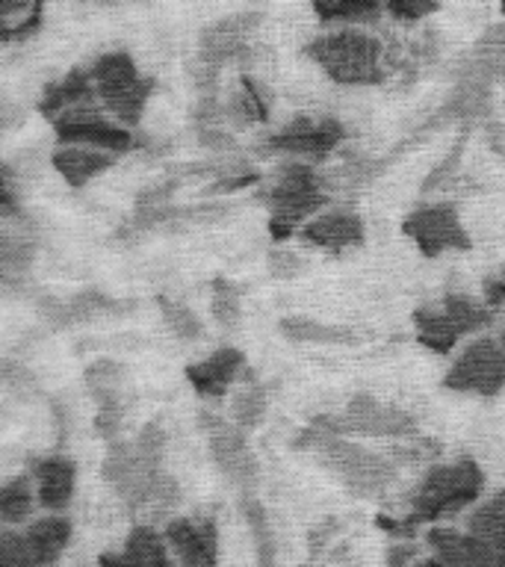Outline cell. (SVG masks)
I'll return each mask as SVG.
<instances>
[{"label":"cell","instance_id":"27","mask_svg":"<svg viewBox=\"0 0 505 567\" xmlns=\"http://www.w3.org/2000/svg\"><path fill=\"white\" fill-rule=\"evenodd\" d=\"M44 7L35 0H3L0 3V42H24L42 30Z\"/></svg>","mask_w":505,"mask_h":567},{"label":"cell","instance_id":"12","mask_svg":"<svg viewBox=\"0 0 505 567\" xmlns=\"http://www.w3.org/2000/svg\"><path fill=\"white\" fill-rule=\"evenodd\" d=\"M163 535L177 567H219V526L210 514L168 517Z\"/></svg>","mask_w":505,"mask_h":567},{"label":"cell","instance_id":"39","mask_svg":"<svg viewBox=\"0 0 505 567\" xmlns=\"http://www.w3.org/2000/svg\"><path fill=\"white\" fill-rule=\"evenodd\" d=\"M437 9L441 7L432 0H390V3H384V16L393 18L396 24H420L429 16H434Z\"/></svg>","mask_w":505,"mask_h":567},{"label":"cell","instance_id":"28","mask_svg":"<svg viewBox=\"0 0 505 567\" xmlns=\"http://www.w3.org/2000/svg\"><path fill=\"white\" fill-rule=\"evenodd\" d=\"M443 310L450 313L452 322L461 328V334H478V331H485V328L494 326L496 313L487 308L485 301L473 299L467 292H446L441 299Z\"/></svg>","mask_w":505,"mask_h":567},{"label":"cell","instance_id":"45","mask_svg":"<svg viewBox=\"0 0 505 567\" xmlns=\"http://www.w3.org/2000/svg\"><path fill=\"white\" fill-rule=\"evenodd\" d=\"M499 343H503V346H505V328H503V334H499Z\"/></svg>","mask_w":505,"mask_h":567},{"label":"cell","instance_id":"26","mask_svg":"<svg viewBox=\"0 0 505 567\" xmlns=\"http://www.w3.org/2000/svg\"><path fill=\"white\" fill-rule=\"evenodd\" d=\"M35 505H39V496H35L30 473H16V476H9L3 482V487H0V517L7 523V529L27 526L30 517H33Z\"/></svg>","mask_w":505,"mask_h":567},{"label":"cell","instance_id":"3","mask_svg":"<svg viewBox=\"0 0 505 567\" xmlns=\"http://www.w3.org/2000/svg\"><path fill=\"white\" fill-rule=\"evenodd\" d=\"M384 44L363 27H334L328 33L310 39L305 48L313 65L322 69L337 86H379L384 83Z\"/></svg>","mask_w":505,"mask_h":567},{"label":"cell","instance_id":"16","mask_svg":"<svg viewBox=\"0 0 505 567\" xmlns=\"http://www.w3.org/2000/svg\"><path fill=\"white\" fill-rule=\"evenodd\" d=\"M246 372V354L237 346H221L213 354L186 367V381L202 399L228 396V390L243 379Z\"/></svg>","mask_w":505,"mask_h":567},{"label":"cell","instance_id":"42","mask_svg":"<svg viewBox=\"0 0 505 567\" xmlns=\"http://www.w3.org/2000/svg\"><path fill=\"white\" fill-rule=\"evenodd\" d=\"M340 529V523H337V517H322L319 523H313L308 529V547H310V558H317L322 549L331 544V538H334V532Z\"/></svg>","mask_w":505,"mask_h":567},{"label":"cell","instance_id":"23","mask_svg":"<svg viewBox=\"0 0 505 567\" xmlns=\"http://www.w3.org/2000/svg\"><path fill=\"white\" fill-rule=\"evenodd\" d=\"M225 113H228V122L239 124V127L266 124L269 113H272V97H269L264 83L248 71V74H239V86L225 101Z\"/></svg>","mask_w":505,"mask_h":567},{"label":"cell","instance_id":"21","mask_svg":"<svg viewBox=\"0 0 505 567\" xmlns=\"http://www.w3.org/2000/svg\"><path fill=\"white\" fill-rule=\"evenodd\" d=\"M97 104L95 83H92V74L89 69H71L65 71L60 80H51L48 86L42 89V97H39V113L44 118H51V124L65 115L69 110H78V106Z\"/></svg>","mask_w":505,"mask_h":567},{"label":"cell","instance_id":"32","mask_svg":"<svg viewBox=\"0 0 505 567\" xmlns=\"http://www.w3.org/2000/svg\"><path fill=\"white\" fill-rule=\"evenodd\" d=\"M122 375L124 367L115 361H95L86 370V384L89 393L95 396L97 408L101 405H115L122 402Z\"/></svg>","mask_w":505,"mask_h":567},{"label":"cell","instance_id":"9","mask_svg":"<svg viewBox=\"0 0 505 567\" xmlns=\"http://www.w3.org/2000/svg\"><path fill=\"white\" fill-rule=\"evenodd\" d=\"M53 136H56V145H83V148L104 151L113 157L136 148V136L124 124L106 118L101 104L78 106L60 115L53 122Z\"/></svg>","mask_w":505,"mask_h":567},{"label":"cell","instance_id":"13","mask_svg":"<svg viewBox=\"0 0 505 567\" xmlns=\"http://www.w3.org/2000/svg\"><path fill=\"white\" fill-rule=\"evenodd\" d=\"M494 83L496 80L487 71H482L478 65L464 60L458 69V78H455L452 95L443 101V106L437 110L434 118H441V122H461L464 127L482 122V118H491Z\"/></svg>","mask_w":505,"mask_h":567},{"label":"cell","instance_id":"18","mask_svg":"<svg viewBox=\"0 0 505 567\" xmlns=\"http://www.w3.org/2000/svg\"><path fill=\"white\" fill-rule=\"evenodd\" d=\"M101 567H177L168 553L166 535L154 529L151 523H136L131 535L124 538L118 553H104L97 558Z\"/></svg>","mask_w":505,"mask_h":567},{"label":"cell","instance_id":"5","mask_svg":"<svg viewBox=\"0 0 505 567\" xmlns=\"http://www.w3.org/2000/svg\"><path fill=\"white\" fill-rule=\"evenodd\" d=\"M443 388L452 393L494 399L505 388V346L499 337H476L470 340L450 370L443 375Z\"/></svg>","mask_w":505,"mask_h":567},{"label":"cell","instance_id":"10","mask_svg":"<svg viewBox=\"0 0 505 567\" xmlns=\"http://www.w3.org/2000/svg\"><path fill=\"white\" fill-rule=\"evenodd\" d=\"M257 24H260V12H237L204 27L198 39V62L219 71L225 65H239L243 74H248L251 62L257 60V48L251 44V30Z\"/></svg>","mask_w":505,"mask_h":567},{"label":"cell","instance_id":"43","mask_svg":"<svg viewBox=\"0 0 505 567\" xmlns=\"http://www.w3.org/2000/svg\"><path fill=\"white\" fill-rule=\"evenodd\" d=\"M482 301H485L494 313L496 308H503L505 305V266L499 272H491L485 281H482Z\"/></svg>","mask_w":505,"mask_h":567},{"label":"cell","instance_id":"41","mask_svg":"<svg viewBox=\"0 0 505 567\" xmlns=\"http://www.w3.org/2000/svg\"><path fill=\"white\" fill-rule=\"evenodd\" d=\"M0 567H35L21 549V538L16 529H3L0 535Z\"/></svg>","mask_w":505,"mask_h":567},{"label":"cell","instance_id":"46","mask_svg":"<svg viewBox=\"0 0 505 567\" xmlns=\"http://www.w3.org/2000/svg\"><path fill=\"white\" fill-rule=\"evenodd\" d=\"M388 567H408V565H390V561H388Z\"/></svg>","mask_w":505,"mask_h":567},{"label":"cell","instance_id":"35","mask_svg":"<svg viewBox=\"0 0 505 567\" xmlns=\"http://www.w3.org/2000/svg\"><path fill=\"white\" fill-rule=\"evenodd\" d=\"M266 416V388L264 384H246L239 390L234 405H230V423L237 425L239 432H255L257 425L264 423Z\"/></svg>","mask_w":505,"mask_h":567},{"label":"cell","instance_id":"4","mask_svg":"<svg viewBox=\"0 0 505 567\" xmlns=\"http://www.w3.org/2000/svg\"><path fill=\"white\" fill-rule=\"evenodd\" d=\"M313 458L328 476H334L346 491L363 499H379L396 482L399 467L388 452H372L352 437H322L313 450Z\"/></svg>","mask_w":505,"mask_h":567},{"label":"cell","instance_id":"15","mask_svg":"<svg viewBox=\"0 0 505 567\" xmlns=\"http://www.w3.org/2000/svg\"><path fill=\"white\" fill-rule=\"evenodd\" d=\"M299 239L305 246L340 257L349 248L363 246L367 228H363V219L354 210H322L317 219H310L299 230Z\"/></svg>","mask_w":505,"mask_h":567},{"label":"cell","instance_id":"37","mask_svg":"<svg viewBox=\"0 0 505 567\" xmlns=\"http://www.w3.org/2000/svg\"><path fill=\"white\" fill-rule=\"evenodd\" d=\"M470 127L458 133V140L452 142V148L446 151V157L432 168V175L423 181V193H437V189H450L455 184V172L461 166V157H464V148H467Z\"/></svg>","mask_w":505,"mask_h":567},{"label":"cell","instance_id":"22","mask_svg":"<svg viewBox=\"0 0 505 567\" xmlns=\"http://www.w3.org/2000/svg\"><path fill=\"white\" fill-rule=\"evenodd\" d=\"M51 166L71 189H83L92 177L110 172L115 166V157L104 151L83 148V145H56L51 151Z\"/></svg>","mask_w":505,"mask_h":567},{"label":"cell","instance_id":"7","mask_svg":"<svg viewBox=\"0 0 505 567\" xmlns=\"http://www.w3.org/2000/svg\"><path fill=\"white\" fill-rule=\"evenodd\" d=\"M346 136H349L346 124L334 115L299 113L284 127H278L260 151L310 163V159H326L340 142H346Z\"/></svg>","mask_w":505,"mask_h":567},{"label":"cell","instance_id":"24","mask_svg":"<svg viewBox=\"0 0 505 567\" xmlns=\"http://www.w3.org/2000/svg\"><path fill=\"white\" fill-rule=\"evenodd\" d=\"M414 334L420 346H425L434 354H450L458 346L461 337H464L461 328L452 322L450 313L443 310L441 301L414 310Z\"/></svg>","mask_w":505,"mask_h":567},{"label":"cell","instance_id":"19","mask_svg":"<svg viewBox=\"0 0 505 567\" xmlns=\"http://www.w3.org/2000/svg\"><path fill=\"white\" fill-rule=\"evenodd\" d=\"M18 538L35 567H53L71 544V520L62 514H48V517L30 520L24 529H18Z\"/></svg>","mask_w":505,"mask_h":567},{"label":"cell","instance_id":"29","mask_svg":"<svg viewBox=\"0 0 505 567\" xmlns=\"http://www.w3.org/2000/svg\"><path fill=\"white\" fill-rule=\"evenodd\" d=\"M278 331L284 340H292V343H352L354 340L346 328L326 326L310 317H284L278 322Z\"/></svg>","mask_w":505,"mask_h":567},{"label":"cell","instance_id":"1","mask_svg":"<svg viewBox=\"0 0 505 567\" xmlns=\"http://www.w3.org/2000/svg\"><path fill=\"white\" fill-rule=\"evenodd\" d=\"M482 491H485V473L473 458L441 461V464L429 467L408 491L405 517H399L402 529H405V540L420 526H437L452 514H461L470 505H476Z\"/></svg>","mask_w":505,"mask_h":567},{"label":"cell","instance_id":"25","mask_svg":"<svg viewBox=\"0 0 505 567\" xmlns=\"http://www.w3.org/2000/svg\"><path fill=\"white\" fill-rule=\"evenodd\" d=\"M313 16L326 27H370L384 18V3L375 0H319L313 3Z\"/></svg>","mask_w":505,"mask_h":567},{"label":"cell","instance_id":"2","mask_svg":"<svg viewBox=\"0 0 505 567\" xmlns=\"http://www.w3.org/2000/svg\"><path fill=\"white\" fill-rule=\"evenodd\" d=\"M257 202L269 210V234L275 243L299 237V230L319 213L328 210L331 195L326 189V181L305 159H287L275 168L272 184L264 193H257Z\"/></svg>","mask_w":505,"mask_h":567},{"label":"cell","instance_id":"34","mask_svg":"<svg viewBox=\"0 0 505 567\" xmlns=\"http://www.w3.org/2000/svg\"><path fill=\"white\" fill-rule=\"evenodd\" d=\"M159 317L166 322V328L177 340H184V343H195V340H202L204 337V322L198 319L193 308H186L181 301L168 299V296H159Z\"/></svg>","mask_w":505,"mask_h":567},{"label":"cell","instance_id":"8","mask_svg":"<svg viewBox=\"0 0 505 567\" xmlns=\"http://www.w3.org/2000/svg\"><path fill=\"white\" fill-rule=\"evenodd\" d=\"M402 234L416 246V251L429 260L443 251H470L473 237L461 221L455 204H420L402 219Z\"/></svg>","mask_w":505,"mask_h":567},{"label":"cell","instance_id":"6","mask_svg":"<svg viewBox=\"0 0 505 567\" xmlns=\"http://www.w3.org/2000/svg\"><path fill=\"white\" fill-rule=\"evenodd\" d=\"M198 423L207 434V450H210V461L216 464V470L228 478L230 485L239 487L243 496H251L257 478H260V464L248 446L246 432H239L228 416L213 414V411H202Z\"/></svg>","mask_w":505,"mask_h":567},{"label":"cell","instance_id":"33","mask_svg":"<svg viewBox=\"0 0 505 567\" xmlns=\"http://www.w3.org/2000/svg\"><path fill=\"white\" fill-rule=\"evenodd\" d=\"M154 89H157V80L142 78L127 95H122L118 101H113V104H106L104 113L131 131L133 124H140L142 113H145V106H148L151 95H154Z\"/></svg>","mask_w":505,"mask_h":567},{"label":"cell","instance_id":"11","mask_svg":"<svg viewBox=\"0 0 505 567\" xmlns=\"http://www.w3.org/2000/svg\"><path fill=\"white\" fill-rule=\"evenodd\" d=\"M340 420H343L346 437L349 434H363V437L408 441V437L420 434L416 432V420L408 414L405 408L388 405V402H381L370 393H354L346 411H340Z\"/></svg>","mask_w":505,"mask_h":567},{"label":"cell","instance_id":"30","mask_svg":"<svg viewBox=\"0 0 505 567\" xmlns=\"http://www.w3.org/2000/svg\"><path fill=\"white\" fill-rule=\"evenodd\" d=\"M243 517H246L248 529H251V540H255L257 567H275L272 523H269L264 503L255 494L243 496Z\"/></svg>","mask_w":505,"mask_h":567},{"label":"cell","instance_id":"36","mask_svg":"<svg viewBox=\"0 0 505 567\" xmlns=\"http://www.w3.org/2000/svg\"><path fill=\"white\" fill-rule=\"evenodd\" d=\"M210 313L216 319V326L221 328H237L243 322V299L239 290L225 278H216L210 290Z\"/></svg>","mask_w":505,"mask_h":567},{"label":"cell","instance_id":"40","mask_svg":"<svg viewBox=\"0 0 505 567\" xmlns=\"http://www.w3.org/2000/svg\"><path fill=\"white\" fill-rule=\"evenodd\" d=\"M266 264H269V275L278 278V281H292V278H299L308 269V260H301L290 248H275V251H269Z\"/></svg>","mask_w":505,"mask_h":567},{"label":"cell","instance_id":"38","mask_svg":"<svg viewBox=\"0 0 505 567\" xmlns=\"http://www.w3.org/2000/svg\"><path fill=\"white\" fill-rule=\"evenodd\" d=\"M166 432H163V425L159 423H145L140 429V434L133 437V446L140 452L142 458L154 464V467L163 470V458H166Z\"/></svg>","mask_w":505,"mask_h":567},{"label":"cell","instance_id":"31","mask_svg":"<svg viewBox=\"0 0 505 567\" xmlns=\"http://www.w3.org/2000/svg\"><path fill=\"white\" fill-rule=\"evenodd\" d=\"M443 455V443L434 441V437H423V434H414V437H408V441H396L388 450V458L396 464L399 470L402 467H414V470H429L434 464H441Z\"/></svg>","mask_w":505,"mask_h":567},{"label":"cell","instance_id":"20","mask_svg":"<svg viewBox=\"0 0 505 567\" xmlns=\"http://www.w3.org/2000/svg\"><path fill=\"white\" fill-rule=\"evenodd\" d=\"M89 74H92V83H95L97 104L106 106L118 101L122 95H127L136 83H140L145 74H140L136 69V60L131 53L115 48V51L97 53L92 65H89Z\"/></svg>","mask_w":505,"mask_h":567},{"label":"cell","instance_id":"44","mask_svg":"<svg viewBox=\"0 0 505 567\" xmlns=\"http://www.w3.org/2000/svg\"><path fill=\"white\" fill-rule=\"evenodd\" d=\"M416 567H446V565H441V561H437V558H420V561H416Z\"/></svg>","mask_w":505,"mask_h":567},{"label":"cell","instance_id":"14","mask_svg":"<svg viewBox=\"0 0 505 567\" xmlns=\"http://www.w3.org/2000/svg\"><path fill=\"white\" fill-rule=\"evenodd\" d=\"M464 532L476 547L478 567H505V491H496L470 512Z\"/></svg>","mask_w":505,"mask_h":567},{"label":"cell","instance_id":"17","mask_svg":"<svg viewBox=\"0 0 505 567\" xmlns=\"http://www.w3.org/2000/svg\"><path fill=\"white\" fill-rule=\"evenodd\" d=\"M30 478H33L39 505L51 514H60L69 508L78 491V464L62 452L39 455L30 464Z\"/></svg>","mask_w":505,"mask_h":567}]
</instances>
